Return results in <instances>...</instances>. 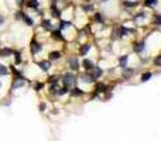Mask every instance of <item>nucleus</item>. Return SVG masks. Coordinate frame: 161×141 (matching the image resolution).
<instances>
[{
  "mask_svg": "<svg viewBox=\"0 0 161 141\" xmlns=\"http://www.w3.org/2000/svg\"><path fill=\"white\" fill-rule=\"evenodd\" d=\"M154 63H155V65H160V66H161V56H157V58L154 59Z\"/></svg>",
  "mask_w": 161,
  "mask_h": 141,
  "instance_id": "2f4dec72",
  "label": "nucleus"
},
{
  "mask_svg": "<svg viewBox=\"0 0 161 141\" xmlns=\"http://www.w3.org/2000/svg\"><path fill=\"white\" fill-rule=\"evenodd\" d=\"M119 63H120V66L122 68H126V63H127V55H123L119 58Z\"/></svg>",
  "mask_w": 161,
  "mask_h": 141,
  "instance_id": "9d476101",
  "label": "nucleus"
},
{
  "mask_svg": "<svg viewBox=\"0 0 161 141\" xmlns=\"http://www.w3.org/2000/svg\"><path fill=\"white\" fill-rule=\"evenodd\" d=\"M102 2H107V0H102Z\"/></svg>",
  "mask_w": 161,
  "mask_h": 141,
  "instance_id": "e433bc0d",
  "label": "nucleus"
},
{
  "mask_svg": "<svg viewBox=\"0 0 161 141\" xmlns=\"http://www.w3.org/2000/svg\"><path fill=\"white\" fill-rule=\"evenodd\" d=\"M57 81H58V79H57V76H52V78H50V83H52V85H55V83H57Z\"/></svg>",
  "mask_w": 161,
  "mask_h": 141,
  "instance_id": "72a5a7b5",
  "label": "nucleus"
},
{
  "mask_svg": "<svg viewBox=\"0 0 161 141\" xmlns=\"http://www.w3.org/2000/svg\"><path fill=\"white\" fill-rule=\"evenodd\" d=\"M67 92H68V86H64V88L58 89V95H65Z\"/></svg>",
  "mask_w": 161,
  "mask_h": 141,
  "instance_id": "393cba45",
  "label": "nucleus"
},
{
  "mask_svg": "<svg viewBox=\"0 0 161 141\" xmlns=\"http://www.w3.org/2000/svg\"><path fill=\"white\" fill-rule=\"evenodd\" d=\"M7 74H9L7 66H4V65H2V63H0V75H7Z\"/></svg>",
  "mask_w": 161,
  "mask_h": 141,
  "instance_id": "6ab92c4d",
  "label": "nucleus"
},
{
  "mask_svg": "<svg viewBox=\"0 0 161 141\" xmlns=\"http://www.w3.org/2000/svg\"><path fill=\"white\" fill-rule=\"evenodd\" d=\"M143 49H144V42H139V44H136V47H134V51H136L137 54L143 52Z\"/></svg>",
  "mask_w": 161,
  "mask_h": 141,
  "instance_id": "6e6552de",
  "label": "nucleus"
},
{
  "mask_svg": "<svg viewBox=\"0 0 161 141\" xmlns=\"http://www.w3.org/2000/svg\"><path fill=\"white\" fill-rule=\"evenodd\" d=\"M40 89H43V83H37L36 85V90H40Z\"/></svg>",
  "mask_w": 161,
  "mask_h": 141,
  "instance_id": "f704fd0d",
  "label": "nucleus"
},
{
  "mask_svg": "<svg viewBox=\"0 0 161 141\" xmlns=\"http://www.w3.org/2000/svg\"><path fill=\"white\" fill-rule=\"evenodd\" d=\"M3 21H4V18H3V17H0V25L3 24Z\"/></svg>",
  "mask_w": 161,
  "mask_h": 141,
  "instance_id": "c9c22d12",
  "label": "nucleus"
},
{
  "mask_svg": "<svg viewBox=\"0 0 161 141\" xmlns=\"http://www.w3.org/2000/svg\"><path fill=\"white\" fill-rule=\"evenodd\" d=\"M27 6L33 7V9H38V2H37V0H28V2H27Z\"/></svg>",
  "mask_w": 161,
  "mask_h": 141,
  "instance_id": "ddd939ff",
  "label": "nucleus"
},
{
  "mask_svg": "<svg viewBox=\"0 0 161 141\" xmlns=\"http://www.w3.org/2000/svg\"><path fill=\"white\" fill-rule=\"evenodd\" d=\"M89 49H90V45H89V44H85V45H82V48H81V55H86Z\"/></svg>",
  "mask_w": 161,
  "mask_h": 141,
  "instance_id": "f8f14e48",
  "label": "nucleus"
},
{
  "mask_svg": "<svg viewBox=\"0 0 161 141\" xmlns=\"http://www.w3.org/2000/svg\"><path fill=\"white\" fill-rule=\"evenodd\" d=\"M96 90L98 92H105V90H106V86H105V85H102V83H98L96 85Z\"/></svg>",
  "mask_w": 161,
  "mask_h": 141,
  "instance_id": "b1692460",
  "label": "nucleus"
},
{
  "mask_svg": "<svg viewBox=\"0 0 161 141\" xmlns=\"http://www.w3.org/2000/svg\"><path fill=\"white\" fill-rule=\"evenodd\" d=\"M38 66L43 70H48L51 68V61H41V62H38Z\"/></svg>",
  "mask_w": 161,
  "mask_h": 141,
  "instance_id": "20e7f679",
  "label": "nucleus"
},
{
  "mask_svg": "<svg viewBox=\"0 0 161 141\" xmlns=\"http://www.w3.org/2000/svg\"><path fill=\"white\" fill-rule=\"evenodd\" d=\"M54 37L58 40H64V37L61 35V31H54Z\"/></svg>",
  "mask_w": 161,
  "mask_h": 141,
  "instance_id": "a878e982",
  "label": "nucleus"
},
{
  "mask_svg": "<svg viewBox=\"0 0 161 141\" xmlns=\"http://www.w3.org/2000/svg\"><path fill=\"white\" fill-rule=\"evenodd\" d=\"M69 25H71V21H65V20H62L61 23H59V28H65V27H69Z\"/></svg>",
  "mask_w": 161,
  "mask_h": 141,
  "instance_id": "412c9836",
  "label": "nucleus"
},
{
  "mask_svg": "<svg viewBox=\"0 0 161 141\" xmlns=\"http://www.w3.org/2000/svg\"><path fill=\"white\" fill-rule=\"evenodd\" d=\"M20 62H21V55H20V52H16V56H14V63H16V65H18Z\"/></svg>",
  "mask_w": 161,
  "mask_h": 141,
  "instance_id": "5701e85b",
  "label": "nucleus"
},
{
  "mask_svg": "<svg viewBox=\"0 0 161 141\" xmlns=\"http://www.w3.org/2000/svg\"><path fill=\"white\" fill-rule=\"evenodd\" d=\"M59 56H61L59 52H51L50 54V61H57V59H59Z\"/></svg>",
  "mask_w": 161,
  "mask_h": 141,
  "instance_id": "4468645a",
  "label": "nucleus"
},
{
  "mask_svg": "<svg viewBox=\"0 0 161 141\" xmlns=\"http://www.w3.org/2000/svg\"><path fill=\"white\" fill-rule=\"evenodd\" d=\"M82 65H83V68H85V69H92V66H93V63L90 62L89 59H83Z\"/></svg>",
  "mask_w": 161,
  "mask_h": 141,
  "instance_id": "9b49d317",
  "label": "nucleus"
},
{
  "mask_svg": "<svg viewBox=\"0 0 161 141\" xmlns=\"http://www.w3.org/2000/svg\"><path fill=\"white\" fill-rule=\"evenodd\" d=\"M81 81H82V82H86V83H92L95 79H93L90 75H82V79H81Z\"/></svg>",
  "mask_w": 161,
  "mask_h": 141,
  "instance_id": "1a4fd4ad",
  "label": "nucleus"
},
{
  "mask_svg": "<svg viewBox=\"0 0 161 141\" xmlns=\"http://www.w3.org/2000/svg\"><path fill=\"white\" fill-rule=\"evenodd\" d=\"M23 18H24V23L27 25H33V24H34V23H33V18L28 17V16H23Z\"/></svg>",
  "mask_w": 161,
  "mask_h": 141,
  "instance_id": "a211bd4d",
  "label": "nucleus"
},
{
  "mask_svg": "<svg viewBox=\"0 0 161 141\" xmlns=\"http://www.w3.org/2000/svg\"><path fill=\"white\" fill-rule=\"evenodd\" d=\"M124 6H127V7H134V6H136V3H134V2H124Z\"/></svg>",
  "mask_w": 161,
  "mask_h": 141,
  "instance_id": "7c9ffc66",
  "label": "nucleus"
},
{
  "mask_svg": "<svg viewBox=\"0 0 161 141\" xmlns=\"http://www.w3.org/2000/svg\"><path fill=\"white\" fill-rule=\"evenodd\" d=\"M133 75V69L132 68H123V78H124V79H130V76H132Z\"/></svg>",
  "mask_w": 161,
  "mask_h": 141,
  "instance_id": "423d86ee",
  "label": "nucleus"
},
{
  "mask_svg": "<svg viewBox=\"0 0 161 141\" xmlns=\"http://www.w3.org/2000/svg\"><path fill=\"white\" fill-rule=\"evenodd\" d=\"M85 2H90V0H85Z\"/></svg>",
  "mask_w": 161,
  "mask_h": 141,
  "instance_id": "4c0bfd02",
  "label": "nucleus"
},
{
  "mask_svg": "<svg viewBox=\"0 0 161 141\" xmlns=\"http://www.w3.org/2000/svg\"><path fill=\"white\" fill-rule=\"evenodd\" d=\"M23 85H24V81H17L14 83V88H21Z\"/></svg>",
  "mask_w": 161,
  "mask_h": 141,
  "instance_id": "cd10ccee",
  "label": "nucleus"
},
{
  "mask_svg": "<svg viewBox=\"0 0 161 141\" xmlns=\"http://www.w3.org/2000/svg\"><path fill=\"white\" fill-rule=\"evenodd\" d=\"M82 10H85V11H92L93 7H92V6H85V4H83V6H82Z\"/></svg>",
  "mask_w": 161,
  "mask_h": 141,
  "instance_id": "c85d7f7f",
  "label": "nucleus"
},
{
  "mask_svg": "<svg viewBox=\"0 0 161 141\" xmlns=\"http://www.w3.org/2000/svg\"><path fill=\"white\" fill-rule=\"evenodd\" d=\"M144 4H146L147 7H153L157 4V0H144Z\"/></svg>",
  "mask_w": 161,
  "mask_h": 141,
  "instance_id": "dca6fc26",
  "label": "nucleus"
},
{
  "mask_svg": "<svg viewBox=\"0 0 161 141\" xmlns=\"http://www.w3.org/2000/svg\"><path fill=\"white\" fill-rule=\"evenodd\" d=\"M75 82H76V78L74 74H65L64 76H62V83H64V86H72Z\"/></svg>",
  "mask_w": 161,
  "mask_h": 141,
  "instance_id": "f257e3e1",
  "label": "nucleus"
},
{
  "mask_svg": "<svg viewBox=\"0 0 161 141\" xmlns=\"http://www.w3.org/2000/svg\"><path fill=\"white\" fill-rule=\"evenodd\" d=\"M43 27L45 28V30H48V31H50V30H51V27H52V24H51V21H48V20H44V21H43Z\"/></svg>",
  "mask_w": 161,
  "mask_h": 141,
  "instance_id": "2eb2a0df",
  "label": "nucleus"
},
{
  "mask_svg": "<svg viewBox=\"0 0 161 141\" xmlns=\"http://www.w3.org/2000/svg\"><path fill=\"white\" fill-rule=\"evenodd\" d=\"M51 10H52V16H54V17H59V10L55 7V4L51 6Z\"/></svg>",
  "mask_w": 161,
  "mask_h": 141,
  "instance_id": "f3484780",
  "label": "nucleus"
},
{
  "mask_svg": "<svg viewBox=\"0 0 161 141\" xmlns=\"http://www.w3.org/2000/svg\"><path fill=\"white\" fill-rule=\"evenodd\" d=\"M90 76L93 78V79H98V78L102 76V69L98 66H92V69H90Z\"/></svg>",
  "mask_w": 161,
  "mask_h": 141,
  "instance_id": "f03ea898",
  "label": "nucleus"
},
{
  "mask_svg": "<svg viewBox=\"0 0 161 141\" xmlns=\"http://www.w3.org/2000/svg\"><path fill=\"white\" fill-rule=\"evenodd\" d=\"M95 20H98L99 23H103V20H102V16H100L99 13H96V14H95Z\"/></svg>",
  "mask_w": 161,
  "mask_h": 141,
  "instance_id": "c756f323",
  "label": "nucleus"
},
{
  "mask_svg": "<svg viewBox=\"0 0 161 141\" xmlns=\"http://www.w3.org/2000/svg\"><path fill=\"white\" fill-rule=\"evenodd\" d=\"M71 93H72V96H81L82 95V90L78 89V88H75V89H72L71 90Z\"/></svg>",
  "mask_w": 161,
  "mask_h": 141,
  "instance_id": "aec40b11",
  "label": "nucleus"
},
{
  "mask_svg": "<svg viewBox=\"0 0 161 141\" xmlns=\"http://www.w3.org/2000/svg\"><path fill=\"white\" fill-rule=\"evenodd\" d=\"M41 49H43V47L40 45L38 42H36V41H33V42H31V54H33V55L38 54Z\"/></svg>",
  "mask_w": 161,
  "mask_h": 141,
  "instance_id": "7ed1b4c3",
  "label": "nucleus"
},
{
  "mask_svg": "<svg viewBox=\"0 0 161 141\" xmlns=\"http://www.w3.org/2000/svg\"><path fill=\"white\" fill-rule=\"evenodd\" d=\"M69 68H71L72 70H76L79 68V63H78L76 58H71V59H69Z\"/></svg>",
  "mask_w": 161,
  "mask_h": 141,
  "instance_id": "39448f33",
  "label": "nucleus"
},
{
  "mask_svg": "<svg viewBox=\"0 0 161 141\" xmlns=\"http://www.w3.org/2000/svg\"><path fill=\"white\" fill-rule=\"evenodd\" d=\"M23 16H24V14H23L21 11H17V13H16V16H14V17H16V18H17V20H18V18H23Z\"/></svg>",
  "mask_w": 161,
  "mask_h": 141,
  "instance_id": "473e14b6",
  "label": "nucleus"
},
{
  "mask_svg": "<svg viewBox=\"0 0 161 141\" xmlns=\"http://www.w3.org/2000/svg\"><path fill=\"white\" fill-rule=\"evenodd\" d=\"M154 21H155V24H161V16L157 14L155 17H154Z\"/></svg>",
  "mask_w": 161,
  "mask_h": 141,
  "instance_id": "bb28decb",
  "label": "nucleus"
},
{
  "mask_svg": "<svg viewBox=\"0 0 161 141\" xmlns=\"http://www.w3.org/2000/svg\"><path fill=\"white\" fill-rule=\"evenodd\" d=\"M11 54H13V51L10 48H2V51H0V56L2 58H6V56L11 55Z\"/></svg>",
  "mask_w": 161,
  "mask_h": 141,
  "instance_id": "0eeeda50",
  "label": "nucleus"
},
{
  "mask_svg": "<svg viewBox=\"0 0 161 141\" xmlns=\"http://www.w3.org/2000/svg\"><path fill=\"white\" fill-rule=\"evenodd\" d=\"M150 78H151V72H146V74L141 76V82H147Z\"/></svg>",
  "mask_w": 161,
  "mask_h": 141,
  "instance_id": "4be33fe9",
  "label": "nucleus"
}]
</instances>
